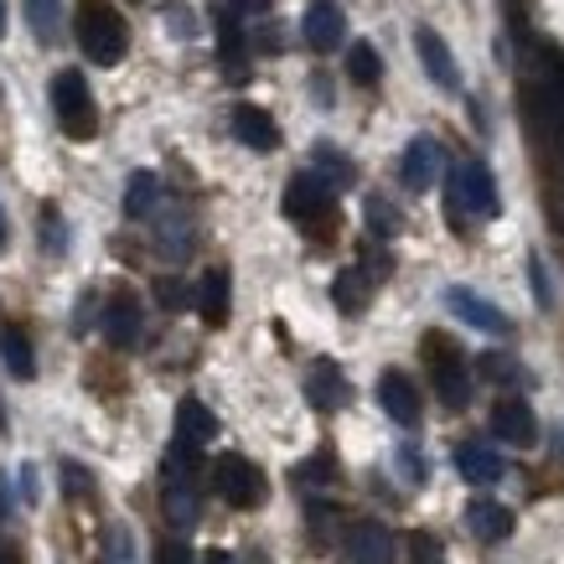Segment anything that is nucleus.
Returning <instances> with one entry per match:
<instances>
[{"mask_svg":"<svg viewBox=\"0 0 564 564\" xmlns=\"http://www.w3.org/2000/svg\"><path fill=\"white\" fill-rule=\"evenodd\" d=\"M529 285H533V301H539V311L554 306V291H549V274H544V259L529 254Z\"/></svg>","mask_w":564,"mask_h":564,"instance_id":"32","label":"nucleus"},{"mask_svg":"<svg viewBox=\"0 0 564 564\" xmlns=\"http://www.w3.org/2000/svg\"><path fill=\"white\" fill-rule=\"evenodd\" d=\"M203 564H234V554H223V549H213V554H203Z\"/></svg>","mask_w":564,"mask_h":564,"instance_id":"41","label":"nucleus"},{"mask_svg":"<svg viewBox=\"0 0 564 564\" xmlns=\"http://www.w3.org/2000/svg\"><path fill=\"white\" fill-rule=\"evenodd\" d=\"M456 471H462L466 481H477V487H492V481L508 477V466H502V456H497L492 445H462L456 451Z\"/></svg>","mask_w":564,"mask_h":564,"instance_id":"19","label":"nucleus"},{"mask_svg":"<svg viewBox=\"0 0 564 564\" xmlns=\"http://www.w3.org/2000/svg\"><path fill=\"white\" fill-rule=\"evenodd\" d=\"M343 564H393V533L383 523H352L343 539Z\"/></svg>","mask_w":564,"mask_h":564,"instance_id":"11","label":"nucleus"},{"mask_svg":"<svg viewBox=\"0 0 564 564\" xmlns=\"http://www.w3.org/2000/svg\"><path fill=\"white\" fill-rule=\"evenodd\" d=\"M26 21H32L36 42H57L63 36V0H26Z\"/></svg>","mask_w":564,"mask_h":564,"instance_id":"23","label":"nucleus"},{"mask_svg":"<svg viewBox=\"0 0 564 564\" xmlns=\"http://www.w3.org/2000/svg\"><path fill=\"white\" fill-rule=\"evenodd\" d=\"M0 36H6V0H0Z\"/></svg>","mask_w":564,"mask_h":564,"instance_id":"44","label":"nucleus"},{"mask_svg":"<svg viewBox=\"0 0 564 564\" xmlns=\"http://www.w3.org/2000/svg\"><path fill=\"white\" fill-rule=\"evenodd\" d=\"M492 430L502 435L508 445H518V451H529V445H539V420H533L529 399H497L492 410Z\"/></svg>","mask_w":564,"mask_h":564,"instance_id":"12","label":"nucleus"},{"mask_svg":"<svg viewBox=\"0 0 564 564\" xmlns=\"http://www.w3.org/2000/svg\"><path fill=\"white\" fill-rule=\"evenodd\" d=\"M332 203H337V187H332V176H322V172H295L291 182H285V197H280V207H285L291 223H322L326 213H332Z\"/></svg>","mask_w":564,"mask_h":564,"instance_id":"6","label":"nucleus"},{"mask_svg":"<svg viewBox=\"0 0 564 564\" xmlns=\"http://www.w3.org/2000/svg\"><path fill=\"white\" fill-rule=\"evenodd\" d=\"M197 311H203L207 326H228V311H234V280L228 270H207L203 274V291H197Z\"/></svg>","mask_w":564,"mask_h":564,"instance_id":"18","label":"nucleus"},{"mask_svg":"<svg viewBox=\"0 0 564 564\" xmlns=\"http://www.w3.org/2000/svg\"><path fill=\"white\" fill-rule=\"evenodd\" d=\"M0 564H11V554H6V549H0Z\"/></svg>","mask_w":564,"mask_h":564,"instance_id":"45","label":"nucleus"},{"mask_svg":"<svg viewBox=\"0 0 564 564\" xmlns=\"http://www.w3.org/2000/svg\"><path fill=\"white\" fill-rule=\"evenodd\" d=\"M378 404H383V414H389L393 425H404V430L420 425V389L410 383V373L389 368V373L378 378Z\"/></svg>","mask_w":564,"mask_h":564,"instance_id":"9","label":"nucleus"},{"mask_svg":"<svg viewBox=\"0 0 564 564\" xmlns=\"http://www.w3.org/2000/svg\"><path fill=\"white\" fill-rule=\"evenodd\" d=\"M213 492L228 508H259L264 502V471L249 456H239V451H223L218 462H213Z\"/></svg>","mask_w":564,"mask_h":564,"instance_id":"5","label":"nucleus"},{"mask_svg":"<svg viewBox=\"0 0 564 564\" xmlns=\"http://www.w3.org/2000/svg\"><path fill=\"white\" fill-rule=\"evenodd\" d=\"M155 197H161L155 172H130V182H124V213H130V218H145L155 207Z\"/></svg>","mask_w":564,"mask_h":564,"instance_id":"24","label":"nucleus"},{"mask_svg":"<svg viewBox=\"0 0 564 564\" xmlns=\"http://www.w3.org/2000/svg\"><path fill=\"white\" fill-rule=\"evenodd\" d=\"M410 564H445V544L435 533H410Z\"/></svg>","mask_w":564,"mask_h":564,"instance_id":"30","label":"nucleus"},{"mask_svg":"<svg viewBox=\"0 0 564 564\" xmlns=\"http://www.w3.org/2000/svg\"><path fill=\"white\" fill-rule=\"evenodd\" d=\"M332 471H337V462H332V456H311V462H301L295 466V477H301V487H326V481H332Z\"/></svg>","mask_w":564,"mask_h":564,"instance_id":"31","label":"nucleus"},{"mask_svg":"<svg viewBox=\"0 0 564 564\" xmlns=\"http://www.w3.org/2000/svg\"><path fill=\"white\" fill-rule=\"evenodd\" d=\"M234 135H239V145H249V151H259V155L280 151V124H274L259 104H239V109H234Z\"/></svg>","mask_w":564,"mask_h":564,"instance_id":"15","label":"nucleus"},{"mask_svg":"<svg viewBox=\"0 0 564 564\" xmlns=\"http://www.w3.org/2000/svg\"><path fill=\"white\" fill-rule=\"evenodd\" d=\"M104 337H109V347L140 343V301L135 295H115V301L104 306Z\"/></svg>","mask_w":564,"mask_h":564,"instance_id":"17","label":"nucleus"},{"mask_svg":"<svg viewBox=\"0 0 564 564\" xmlns=\"http://www.w3.org/2000/svg\"><path fill=\"white\" fill-rule=\"evenodd\" d=\"M347 378H343V368L337 362H311V373H306V399H311V410H322V414H332V410H343L347 404Z\"/></svg>","mask_w":564,"mask_h":564,"instance_id":"14","label":"nucleus"},{"mask_svg":"<svg viewBox=\"0 0 564 564\" xmlns=\"http://www.w3.org/2000/svg\"><path fill=\"white\" fill-rule=\"evenodd\" d=\"M466 529L477 533L481 544H502L513 533V513L502 502H492V497H477V502H466Z\"/></svg>","mask_w":564,"mask_h":564,"instance_id":"16","label":"nucleus"},{"mask_svg":"<svg viewBox=\"0 0 564 564\" xmlns=\"http://www.w3.org/2000/svg\"><path fill=\"white\" fill-rule=\"evenodd\" d=\"M481 368H487V373H492V378H508V373H518V368H513V362H508V358H481Z\"/></svg>","mask_w":564,"mask_h":564,"instance_id":"38","label":"nucleus"},{"mask_svg":"<svg viewBox=\"0 0 564 564\" xmlns=\"http://www.w3.org/2000/svg\"><path fill=\"white\" fill-rule=\"evenodd\" d=\"M78 47H84L88 63H99V68H115L130 47V32H124V17L109 6V0H84L78 6Z\"/></svg>","mask_w":564,"mask_h":564,"instance_id":"1","label":"nucleus"},{"mask_svg":"<svg viewBox=\"0 0 564 564\" xmlns=\"http://www.w3.org/2000/svg\"><path fill=\"white\" fill-rule=\"evenodd\" d=\"M425 362H430V383H435L445 410H466V399H471V368H466L462 347L451 343L445 332H430L425 337Z\"/></svg>","mask_w":564,"mask_h":564,"instance_id":"3","label":"nucleus"},{"mask_svg":"<svg viewBox=\"0 0 564 564\" xmlns=\"http://www.w3.org/2000/svg\"><path fill=\"white\" fill-rule=\"evenodd\" d=\"M347 78L362 88H373L378 78H383V63H378L373 42H352V47H347Z\"/></svg>","mask_w":564,"mask_h":564,"instance_id":"26","label":"nucleus"},{"mask_svg":"<svg viewBox=\"0 0 564 564\" xmlns=\"http://www.w3.org/2000/svg\"><path fill=\"white\" fill-rule=\"evenodd\" d=\"M343 32H347L343 6H337V0H311V6H306V21H301L306 47L311 52H337V47H343Z\"/></svg>","mask_w":564,"mask_h":564,"instance_id":"8","label":"nucleus"},{"mask_svg":"<svg viewBox=\"0 0 564 564\" xmlns=\"http://www.w3.org/2000/svg\"><path fill=\"white\" fill-rule=\"evenodd\" d=\"M6 508H11V497H6V487H0V518H6Z\"/></svg>","mask_w":564,"mask_h":564,"instance_id":"43","label":"nucleus"},{"mask_svg":"<svg viewBox=\"0 0 564 564\" xmlns=\"http://www.w3.org/2000/svg\"><path fill=\"white\" fill-rule=\"evenodd\" d=\"M176 435L192 445H207L218 435V420H213V410H207L203 399H182V404H176Z\"/></svg>","mask_w":564,"mask_h":564,"instance_id":"20","label":"nucleus"},{"mask_svg":"<svg viewBox=\"0 0 564 564\" xmlns=\"http://www.w3.org/2000/svg\"><path fill=\"white\" fill-rule=\"evenodd\" d=\"M166 523L187 533L197 529V497H192V481H166Z\"/></svg>","mask_w":564,"mask_h":564,"instance_id":"25","label":"nucleus"},{"mask_svg":"<svg viewBox=\"0 0 564 564\" xmlns=\"http://www.w3.org/2000/svg\"><path fill=\"white\" fill-rule=\"evenodd\" d=\"M0 362L11 378H36V358H32V343L21 326H0Z\"/></svg>","mask_w":564,"mask_h":564,"instance_id":"21","label":"nucleus"},{"mask_svg":"<svg viewBox=\"0 0 564 564\" xmlns=\"http://www.w3.org/2000/svg\"><path fill=\"white\" fill-rule=\"evenodd\" d=\"M11 243V223H6V207H0V249Z\"/></svg>","mask_w":564,"mask_h":564,"instance_id":"42","label":"nucleus"},{"mask_svg":"<svg viewBox=\"0 0 564 564\" xmlns=\"http://www.w3.org/2000/svg\"><path fill=\"white\" fill-rule=\"evenodd\" d=\"M497 182L492 172L481 166V161H466V166H456L451 172V192H445V213H451V228L462 234L466 228V213L471 218H497Z\"/></svg>","mask_w":564,"mask_h":564,"instance_id":"2","label":"nucleus"},{"mask_svg":"<svg viewBox=\"0 0 564 564\" xmlns=\"http://www.w3.org/2000/svg\"><path fill=\"white\" fill-rule=\"evenodd\" d=\"M104 564H135V533L115 523V529L104 533Z\"/></svg>","mask_w":564,"mask_h":564,"instance_id":"27","label":"nucleus"},{"mask_svg":"<svg viewBox=\"0 0 564 564\" xmlns=\"http://www.w3.org/2000/svg\"><path fill=\"white\" fill-rule=\"evenodd\" d=\"M63 487H68V497H84V492H94V477L78 462H63Z\"/></svg>","mask_w":564,"mask_h":564,"instance_id":"34","label":"nucleus"},{"mask_svg":"<svg viewBox=\"0 0 564 564\" xmlns=\"http://www.w3.org/2000/svg\"><path fill=\"white\" fill-rule=\"evenodd\" d=\"M17 477H21V497H26V502H36V466L26 462V466L17 471Z\"/></svg>","mask_w":564,"mask_h":564,"instance_id":"37","label":"nucleus"},{"mask_svg":"<svg viewBox=\"0 0 564 564\" xmlns=\"http://www.w3.org/2000/svg\"><path fill=\"white\" fill-rule=\"evenodd\" d=\"M414 52H420V68L430 73L435 88H445V94L462 88V68H456V57H451V47H445V36L435 26H414Z\"/></svg>","mask_w":564,"mask_h":564,"instance_id":"7","label":"nucleus"},{"mask_svg":"<svg viewBox=\"0 0 564 564\" xmlns=\"http://www.w3.org/2000/svg\"><path fill=\"white\" fill-rule=\"evenodd\" d=\"M52 109H57V124L68 140H94L99 130V109H94V94H88L84 73L78 68H63L52 78Z\"/></svg>","mask_w":564,"mask_h":564,"instance_id":"4","label":"nucleus"},{"mask_svg":"<svg viewBox=\"0 0 564 564\" xmlns=\"http://www.w3.org/2000/svg\"><path fill=\"white\" fill-rule=\"evenodd\" d=\"M445 306L456 311V316H462L466 326H477V332H487V337H502V332H508V316H502V311L492 306V301H487V295H477V291H466V285H451V291H445Z\"/></svg>","mask_w":564,"mask_h":564,"instance_id":"10","label":"nucleus"},{"mask_svg":"<svg viewBox=\"0 0 564 564\" xmlns=\"http://www.w3.org/2000/svg\"><path fill=\"white\" fill-rule=\"evenodd\" d=\"M399 176H404V187L410 192H430L435 187V176H441V145H435L430 135H414L410 145H404Z\"/></svg>","mask_w":564,"mask_h":564,"instance_id":"13","label":"nucleus"},{"mask_svg":"<svg viewBox=\"0 0 564 564\" xmlns=\"http://www.w3.org/2000/svg\"><path fill=\"white\" fill-rule=\"evenodd\" d=\"M42 249L47 254H68V228H63L57 207H42Z\"/></svg>","mask_w":564,"mask_h":564,"instance_id":"28","label":"nucleus"},{"mask_svg":"<svg viewBox=\"0 0 564 564\" xmlns=\"http://www.w3.org/2000/svg\"><path fill=\"white\" fill-rule=\"evenodd\" d=\"M264 6H270V0H234V11H239V17H254V11H264Z\"/></svg>","mask_w":564,"mask_h":564,"instance_id":"40","label":"nucleus"},{"mask_svg":"<svg viewBox=\"0 0 564 564\" xmlns=\"http://www.w3.org/2000/svg\"><path fill=\"white\" fill-rule=\"evenodd\" d=\"M155 564H197V560H192L187 544H172V539H166V544L155 549Z\"/></svg>","mask_w":564,"mask_h":564,"instance_id":"36","label":"nucleus"},{"mask_svg":"<svg viewBox=\"0 0 564 564\" xmlns=\"http://www.w3.org/2000/svg\"><path fill=\"white\" fill-rule=\"evenodd\" d=\"M399 466H404V481H410V487H425V462L414 456V445H399Z\"/></svg>","mask_w":564,"mask_h":564,"instance_id":"35","label":"nucleus"},{"mask_svg":"<svg viewBox=\"0 0 564 564\" xmlns=\"http://www.w3.org/2000/svg\"><path fill=\"white\" fill-rule=\"evenodd\" d=\"M368 228H373L378 239H393V234H399V213H393V203L368 197Z\"/></svg>","mask_w":564,"mask_h":564,"instance_id":"29","label":"nucleus"},{"mask_svg":"<svg viewBox=\"0 0 564 564\" xmlns=\"http://www.w3.org/2000/svg\"><path fill=\"white\" fill-rule=\"evenodd\" d=\"M182 285H176V280H166V285H161V301H166V306H182Z\"/></svg>","mask_w":564,"mask_h":564,"instance_id":"39","label":"nucleus"},{"mask_svg":"<svg viewBox=\"0 0 564 564\" xmlns=\"http://www.w3.org/2000/svg\"><path fill=\"white\" fill-rule=\"evenodd\" d=\"M316 161L332 172V182H352V161H347V155H337L332 145H316Z\"/></svg>","mask_w":564,"mask_h":564,"instance_id":"33","label":"nucleus"},{"mask_svg":"<svg viewBox=\"0 0 564 564\" xmlns=\"http://www.w3.org/2000/svg\"><path fill=\"white\" fill-rule=\"evenodd\" d=\"M332 301H337L343 316H362V306H368V270L337 274V280H332Z\"/></svg>","mask_w":564,"mask_h":564,"instance_id":"22","label":"nucleus"}]
</instances>
